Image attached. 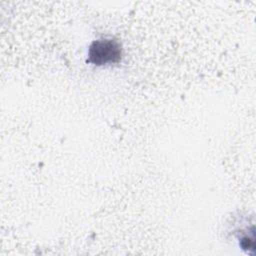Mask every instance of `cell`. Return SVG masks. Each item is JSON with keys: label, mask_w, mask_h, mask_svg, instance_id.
<instances>
[{"label": "cell", "mask_w": 256, "mask_h": 256, "mask_svg": "<svg viewBox=\"0 0 256 256\" xmlns=\"http://www.w3.org/2000/svg\"><path fill=\"white\" fill-rule=\"evenodd\" d=\"M122 57V47L118 40L113 38H100L91 43L88 50V62L101 66L117 63Z\"/></svg>", "instance_id": "obj_1"}]
</instances>
